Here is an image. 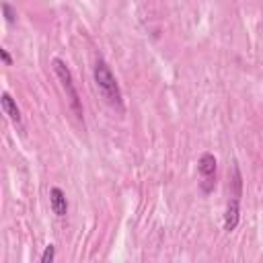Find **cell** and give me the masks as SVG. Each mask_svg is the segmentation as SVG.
<instances>
[{
  "mask_svg": "<svg viewBox=\"0 0 263 263\" xmlns=\"http://www.w3.org/2000/svg\"><path fill=\"white\" fill-rule=\"evenodd\" d=\"M232 195L226 203V214H224V230L226 232H232L238 224V218H240V193H242V177H240V171L238 166L234 164L232 166Z\"/></svg>",
  "mask_w": 263,
  "mask_h": 263,
  "instance_id": "cell-3",
  "label": "cell"
},
{
  "mask_svg": "<svg viewBox=\"0 0 263 263\" xmlns=\"http://www.w3.org/2000/svg\"><path fill=\"white\" fill-rule=\"evenodd\" d=\"M92 78H95V84L101 92V97L105 99V103L109 107H113L115 111L123 113V95H121V88L117 84V78L113 76L109 64L99 58L95 62V68H92Z\"/></svg>",
  "mask_w": 263,
  "mask_h": 263,
  "instance_id": "cell-1",
  "label": "cell"
},
{
  "mask_svg": "<svg viewBox=\"0 0 263 263\" xmlns=\"http://www.w3.org/2000/svg\"><path fill=\"white\" fill-rule=\"evenodd\" d=\"M197 168H199V175H201V191L210 193L216 185V168H218V162H216L214 154H210V152L201 154V158L197 162Z\"/></svg>",
  "mask_w": 263,
  "mask_h": 263,
  "instance_id": "cell-4",
  "label": "cell"
},
{
  "mask_svg": "<svg viewBox=\"0 0 263 263\" xmlns=\"http://www.w3.org/2000/svg\"><path fill=\"white\" fill-rule=\"evenodd\" d=\"M49 205H51V212L60 218H64L68 214V199H66V193L60 187L49 189Z\"/></svg>",
  "mask_w": 263,
  "mask_h": 263,
  "instance_id": "cell-5",
  "label": "cell"
},
{
  "mask_svg": "<svg viewBox=\"0 0 263 263\" xmlns=\"http://www.w3.org/2000/svg\"><path fill=\"white\" fill-rule=\"evenodd\" d=\"M53 257H55V247L53 245H47L45 251H43V255H41V263H49V261H53Z\"/></svg>",
  "mask_w": 263,
  "mask_h": 263,
  "instance_id": "cell-8",
  "label": "cell"
},
{
  "mask_svg": "<svg viewBox=\"0 0 263 263\" xmlns=\"http://www.w3.org/2000/svg\"><path fill=\"white\" fill-rule=\"evenodd\" d=\"M0 103H2V109H4V113L10 117V121H14L16 125H21L23 117H21V109H18L16 101H14V99H12L8 92H2V97H0Z\"/></svg>",
  "mask_w": 263,
  "mask_h": 263,
  "instance_id": "cell-6",
  "label": "cell"
},
{
  "mask_svg": "<svg viewBox=\"0 0 263 263\" xmlns=\"http://www.w3.org/2000/svg\"><path fill=\"white\" fill-rule=\"evenodd\" d=\"M0 55H2V60H4V64H6V66H10V64H12V58L8 55V51H6L4 47L0 49Z\"/></svg>",
  "mask_w": 263,
  "mask_h": 263,
  "instance_id": "cell-9",
  "label": "cell"
},
{
  "mask_svg": "<svg viewBox=\"0 0 263 263\" xmlns=\"http://www.w3.org/2000/svg\"><path fill=\"white\" fill-rule=\"evenodd\" d=\"M51 66H53V72L66 92V99H68V105L72 109V113L76 115L78 121L84 123V117H82V103H80V97H78V90H76V84H74V78H72V72L70 68L66 66V62H62L60 58H53L51 60Z\"/></svg>",
  "mask_w": 263,
  "mask_h": 263,
  "instance_id": "cell-2",
  "label": "cell"
},
{
  "mask_svg": "<svg viewBox=\"0 0 263 263\" xmlns=\"http://www.w3.org/2000/svg\"><path fill=\"white\" fill-rule=\"evenodd\" d=\"M2 12H4V21H6L8 25H12V23L16 21V10H14L8 2H2Z\"/></svg>",
  "mask_w": 263,
  "mask_h": 263,
  "instance_id": "cell-7",
  "label": "cell"
}]
</instances>
